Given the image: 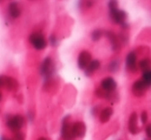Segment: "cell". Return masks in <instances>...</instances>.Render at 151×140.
Instances as JSON below:
<instances>
[{
  "label": "cell",
  "mask_w": 151,
  "mask_h": 140,
  "mask_svg": "<svg viewBox=\"0 0 151 140\" xmlns=\"http://www.w3.org/2000/svg\"><path fill=\"white\" fill-rule=\"evenodd\" d=\"M13 140H25V137H24V134L21 133V132H18L14 135Z\"/></svg>",
  "instance_id": "obj_22"
},
{
  "label": "cell",
  "mask_w": 151,
  "mask_h": 140,
  "mask_svg": "<svg viewBox=\"0 0 151 140\" xmlns=\"http://www.w3.org/2000/svg\"><path fill=\"white\" fill-rule=\"evenodd\" d=\"M40 74L45 80H50L52 78V76L55 73V64L54 61L50 57L45 58V60L42 61V65H40Z\"/></svg>",
  "instance_id": "obj_1"
},
{
  "label": "cell",
  "mask_w": 151,
  "mask_h": 140,
  "mask_svg": "<svg viewBox=\"0 0 151 140\" xmlns=\"http://www.w3.org/2000/svg\"><path fill=\"white\" fill-rule=\"evenodd\" d=\"M106 35L109 38L110 42H111V44H112V48H113L114 52L120 50V48H121V46H120V40H119V38L116 36V34L111 31H108L107 33H106Z\"/></svg>",
  "instance_id": "obj_13"
},
{
  "label": "cell",
  "mask_w": 151,
  "mask_h": 140,
  "mask_svg": "<svg viewBox=\"0 0 151 140\" xmlns=\"http://www.w3.org/2000/svg\"><path fill=\"white\" fill-rule=\"evenodd\" d=\"M145 132H146V135H147V137H148V139L151 140V124L147 125L146 129H145Z\"/></svg>",
  "instance_id": "obj_24"
},
{
  "label": "cell",
  "mask_w": 151,
  "mask_h": 140,
  "mask_svg": "<svg viewBox=\"0 0 151 140\" xmlns=\"http://www.w3.org/2000/svg\"><path fill=\"white\" fill-rule=\"evenodd\" d=\"M147 88H148L147 85L142 80H139L134 82V85L132 87V92L136 97H142L146 93Z\"/></svg>",
  "instance_id": "obj_8"
},
{
  "label": "cell",
  "mask_w": 151,
  "mask_h": 140,
  "mask_svg": "<svg viewBox=\"0 0 151 140\" xmlns=\"http://www.w3.org/2000/svg\"><path fill=\"white\" fill-rule=\"evenodd\" d=\"M92 61V57H91V54L88 52V50H82V52L79 54L78 57V66L80 69H86L88 67V65L91 63Z\"/></svg>",
  "instance_id": "obj_7"
},
{
  "label": "cell",
  "mask_w": 151,
  "mask_h": 140,
  "mask_svg": "<svg viewBox=\"0 0 151 140\" xmlns=\"http://www.w3.org/2000/svg\"><path fill=\"white\" fill-rule=\"evenodd\" d=\"M37 140H48L47 138H45V137H40V138H38Z\"/></svg>",
  "instance_id": "obj_26"
},
{
  "label": "cell",
  "mask_w": 151,
  "mask_h": 140,
  "mask_svg": "<svg viewBox=\"0 0 151 140\" xmlns=\"http://www.w3.org/2000/svg\"><path fill=\"white\" fill-rule=\"evenodd\" d=\"M141 121H142V124H146L147 121H148V113H147L146 110L141 112Z\"/></svg>",
  "instance_id": "obj_21"
},
{
  "label": "cell",
  "mask_w": 151,
  "mask_h": 140,
  "mask_svg": "<svg viewBox=\"0 0 151 140\" xmlns=\"http://www.w3.org/2000/svg\"><path fill=\"white\" fill-rule=\"evenodd\" d=\"M29 41L32 44V46L37 50H45L47 48V44H48L44 34L40 33V32H33L29 36Z\"/></svg>",
  "instance_id": "obj_2"
},
{
  "label": "cell",
  "mask_w": 151,
  "mask_h": 140,
  "mask_svg": "<svg viewBox=\"0 0 151 140\" xmlns=\"http://www.w3.org/2000/svg\"><path fill=\"white\" fill-rule=\"evenodd\" d=\"M142 80L147 85V87H151V69L146 72H143Z\"/></svg>",
  "instance_id": "obj_18"
},
{
  "label": "cell",
  "mask_w": 151,
  "mask_h": 140,
  "mask_svg": "<svg viewBox=\"0 0 151 140\" xmlns=\"http://www.w3.org/2000/svg\"><path fill=\"white\" fill-rule=\"evenodd\" d=\"M118 68H119V63H118L117 60H114V61H112V62L110 63L109 69L111 70L112 72H116L118 70Z\"/></svg>",
  "instance_id": "obj_20"
},
{
  "label": "cell",
  "mask_w": 151,
  "mask_h": 140,
  "mask_svg": "<svg viewBox=\"0 0 151 140\" xmlns=\"http://www.w3.org/2000/svg\"><path fill=\"white\" fill-rule=\"evenodd\" d=\"M99 66H101V62H99V60H92L90 64L88 65V67L85 69V74H86L87 76L92 75L95 72V70H97V69L99 68Z\"/></svg>",
  "instance_id": "obj_15"
},
{
  "label": "cell",
  "mask_w": 151,
  "mask_h": 140,
  "mask_svg": "<svg viewBox=\"0 0 151 140\" xmlns=\"http://www.w3.org/2000/svg\"><path fill=\"white\" fill-rule=\"evenodd\" d=\"M101 88L106 93H113L117 88V84H116L115 80L113 77H105L101 80Z\"/></svg>",
  "instance_id": "obj_11"
},
{
  "label": "cell",
  "mask_w": 151,
  "mask_h": 140,
  "mask_svg": "<svg viewBox=\"0 0 151 140\" xmlns=\"http://www.w3.org/2000/svg\"><path fill=\"white\" fill-rule=\"evenodd\" d=\"M126 68L129 71H137V69L139 68V65L137 63V54L136 52H129L126 57Z\"/></svg>",
  "instance_id": "obj_12"
},
{
  "label": "cell",
  "mask_w": 151,
  "mask_h": 140,
  "mask_svg": "<svg viewBox=\"0 0 151 140\" xmlns=\"http://www.w3.org/2000/svg\"><path fill=\"white\" fill-rule=\"evenodd\" d=\"M117 4H118L117 1H109V2H108V6H109L110 11L114 9H117Z\"/></svg>",
  "instance_id": "obj_23"
},
{
  "label": "cell",
  "mask_w": 151,
  "mask_h": 140,
  "mask_svg": "<svg viewBox=\"0 0 151 140\" xmlns=\"http://www.w3.org/2000/svg\"><path fill=\"white\" fill-rule=\"evenodd\" d=\"M70 117L66 115L62 121V127H61V136L64 140H75V137L73 135V131H71V127L73 125H70L69 122Z\"/></svg>",
  "instance_id": "obj_5"
},
{
  "label": "cell",
  "mask_w": 151,
  "mask_h": 140,
  "mask_svg": "<svg viewBox=\"0 0 151 140\" xmlns=\"http://www.w3.org/2000/svg\"><path fill=\"white\" fill-rule=\"evenodd\" d=\"M50 44L52 46H56L57 44V38L55 35H51L50 36Z\"/></svg>",
  "instance_id": "obj_25"
},
{
  "label": "cell",
  "mask_w": 151,
  "mask_h": 140,
  "mask_svg": "<svg viewBox=\"0 0 151 140\" xmlns=\"http://www.w3.org/2000/svg\"><path fill=\"white\" fill-rule=\"evenodd\" d=\"M24 123H25V119H24L23 115L17 114V115H13V117L7 119L6 126L11 129V131L17 132L18 133L24 126Z\"/></svg>",
  "instance_id": "obj_3"
},
{
  "label": "cell",
  "mask_w": 151,
  "mask_h": 140,
  "mask_svg": "<svg viewBox=\"0 0 151 140\" xmlns=\"http://www.w3.org/2000/svg\"><path fill=\"white\" fill-rule=\"evenodd\" d=\"M1 140H9V139H6L4 136H2V137H1Z\"/></svg>",
  "instance_id": "obj_27"
},
{
  "label": "cell",
  "mask_w": 151,
  "mask_h": 140,
  "mask_svg": "<svg viewBox=\"0 0 151 140\" xmlns=\"http://www.w3.org/2000/svg\"><path fill=\"white\" fill-rule=\"evenodd\" d=\"M139 69L142 70L143 72H146L148 70L151 69V59L150 58H146L143 59L139 62Z\"/></svg>",
  "instance_id": "obj_17"
},
{
  "label": "cell",
  "mask_w": 151,
  "mask_h": 140,
  "mask_svg": "<svg viewBox=\"0 0 151 140\" xmlns=\"http://www.w3.org/2000/svg\"><path fill=\"white\" fill-rule=\"evenodd\" d=\"M0 86L5 88L9 92H16L19 89V82L16 78L7 75L0 76Z\"/></svg>",
  "instance_id": "obj_4"
},
{
  "label": "cell",
  "mask_w": 151,
  "mask_h": 140,
  "mask_svg": "<svg viewBox=\"0 0 151 140\" xmlns=\"http://www.w3.org/2000/svg\"><path fill=\"white\" fill-rule=\"evenodd\" d=\"M113 112L114 110L112 107H106V108H104L101 111V113H99V121H101V123L105 124L107 122H109L111 117L113 115Z\"/></svg>",
  "instance_id": "obj_14"
},
{
  "label": "cell",
  "mask_w": 151,
  "mask_h": 140,
  "mask_svg": "<svg viewBox=\"0 0 151 140\" xmlns=\"http://www.w3.org/2000/svg\"><path fill=\"white\" fill-rule=\"evenodd\" d=\"M101 36H103V30L95 29L94 31L91 33V39H92L93 41H99L101 38Z\"/></svg>",
  "instance_id": "obj_19"
},
{
  "label": "cell",
  "mask_w": 151,
  "mask_h": 140,
  "mask_svg": "<svg viewBox=\"0 0 151 140\" xmlns=\"http://www.w3.org/2000/svg\"><path fill=\"white\" fill-rule=\"evenodd\" d=\"M9 13L13 19H17L21 15V11H20V7L18 5V3L16 2H11L9 5Z\"/></svg>",
  "instance_id": "obj_16"
},
{
  "label": "cell",
  "mask_w": 151,
  "mask_h": 140,
  "mask_svg": "<svg viewBox=\"0 0 151 140\" xmlns=\"http://www.w3.org/2000/svg\"><path fill=\"white\" fill-rule=\"evenodd\" d=\"M71 131L75 138H82L86 134V125L83 122H76L73 124Z\"/></svg>",
  "instance_id": "obj_9"
},
{
  "label": "cell",
  "mask_w": 151,
  "mask_h": 140,
  "mask_svg": "<svg viewBox=\"0 0 151 140\" xmlns=\"http://www.w3.org/2000/svg\"><path fill=\"white\" fill-rule=\"evenodd\" d=\"M126 17H127V15H126L125 11H122V9H119L118 7L110 11V18L113 21V23L115 24H119V25L123 24L126 20Z\"/></svg>",
  "instance_id": "obj_6"
},
{
  "label": "cell",
  "mask_w": 151,
  "mask_h": 140,
  "mask_svg": "<svg viewBox=\"0 0 151 140\" xmlns=\"http://www.w3.org/2000/svg\"><path fill=\"white\" fill-rule=\"evenodd\" d=\"M128 131L132 135H137L140 132V128L138 126V114L137 112H132L128 119Z\"/></svg>",
  "instance_id": "obj_10"
}]
</instances>
